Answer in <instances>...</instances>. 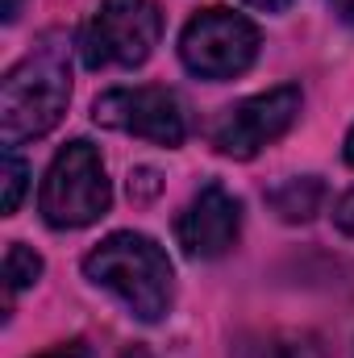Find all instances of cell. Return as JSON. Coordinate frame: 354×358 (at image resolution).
Masks as SVG:
<instances>
[{
	"label": "cell",
	"instance_id": "5",
	"mask_svg": "<svg viewBox=\"0 0 354 358\" xmlns=\"http://www.w3.org/2000/svg\"><path fill=\"white\" fill-rule=\"evenodd\" d=\"M179 59L200 80H234L259 59V25L234 8H200L179 34Z\"/></svg>",
	"mask_w": 354,
	"mask_h": 358
},
{
	"label": "cell",
	"instance_id": "8",
	"mask_svg": "<svg viewBox=\"0 0 354 358\" xmlns=\"http://www.w3.org/2000/svg\"><path fill=\"white\" fill-rule=\"evenodd\" d=\"M238 229H242V204L221 183L200 187L176 221V238L187 259H221L238 242Z\"/></svg>",
	"mask_w": 354,
	"mask_h": 358
},
{
	"label": "cell",
	"instance_id": "15",
	"mask_svg": "<svg viewBox=\"0 0 354 358\" xmlns=\"http://www.w3.org/2000/svg\"><path fill=\"white\" fill-rule=\"evenodd\" d=\"M250 8H259V13H283V8H292V0H246Z\"/></svg>",
	"mask_w": 354,
	"mask_h": 358
},
{
	"label": "cell",
	"instance_id": "16",
	"mask_svg": "<svg viewBox=\"0 0 354 358\" xmlns=\"http://www.w3.org/2000/svg\"><path fill=\"white\" fill-rule=\"evenodd\" d=\"M330 4H334V13H338L346 25H354V0H330Z\"/></svg>",
	"mask_w": 354,
	"mask_h": 358
},
{
	"label": "cell",
	"instance_id": "9",
	"mask_svg": "<svg viewBox=\"0 0 354 358\" xmlns=\"http://www.w3.org/2000/svg\"><path fill=\"white\" fill-rule=\"evenodd\" d=\"M321 200H325V183L317 176H296V179H283L279 187L267 192V204L275 208L279 221H313L321 213Z\"/></svg>",
	"mask_w": 354,
	"mask_h": 358
},
{
	"label": "cell",
	"instance_id": "6",
	"mask_svg": "<svg viewBox=\"0 0 354 358\" xmlns=\"http://www.w3.org/2000/svg\"><path fill=\"white\" fill-rule=\"evenodd\" d=\"M300 117V88L283 84V88L259 92L234 108L221 113V121L213 125V146L225 159H255L263 146L279 142Z\"/></svg>",
	"mask_w": 354,
	"mask_h": 358
},
{
	"label": "cell",
	"instance_id": "4",
	"mask_svg": "<svg viewBox=\"0 0 354 358\" xmlns=\"http://www.w3.org/2000/svg\"><path fill=\"white\" fill-rule=\"evenodd\" d=\"M163 38V17L155 0H100L80 29V59L92 71L142 67Z\"/></svg>",
	"mask_w": 354,
	"mask_h": 358
},
{
	"label": "cell",
	"instance_id": "18",
	"mask_svg": "<svg viewBox=\"0 0 354 358\" xmlns=\"http://www.w3.org/2000/svg\"><path fill=\"white\" fill-rule=\"evenodd\" d=\"M342 155H346V163L354 167V129L346 134V146H342Z\"/></svg>",
	"mask_w": 354,
	"mask_h": 358
},
{
	"label": "cell",
	"instance_id": "2",
	"mask_svg": "<svg viewBox=\"0 0 354 358\" xmlns=\"http://www.w3.org/2000/svg\"><path fill=\"white\" fill-rule=\"evenodd\" d=\"M84 275L96 287L113 292L129 308V317H138L146 325L163 321L171 308L176 271H171L167 250L146 234H134V229L108 234L84 259Z\"/></svg>",
	"mask_w": 354,
	"mask_h": 358
},
{
	"label": "cell",
	"instance_id": "12",
	"mask_svg": "<svg viewBox=\"0 0 354 358\" xmlns=\"http://www.w3.org/2000/svg\"><path fill=\"white\" fill-rule=\"evenodd\" d=\"M25 179H29V167H25L13 150H4V217L17 213V204H21V196H25Z\"/></svg>",
	"mask_w": 354,
	"mask_h": 358
},
{
	"label": "cell",
	"instance_id": "10",
	"mask_svg": "<svg viewBox=\"0 0 354 358\" xmlns=\"http://www.w3.org/2000/svg\"><path fill=\"white\" fill-rule=\"evenodd\" d=\"M234 358H330L317 334H259L242 338Z\"/></svg>",
	"mask_w": 354,
	"mask_h": 358
},
{
	"label": "cell",
	"instance_id": "17",
	"mask_svg": "<svg viewBox=\"0 0 354 358\" xmlns=\"http://www.w3.org/2000/svg\"><path fill=\"white\" fill-rule=\"evenodd\" d=\"M17 13H21V0H4V21H17Z\"/></svg>",
	"mask_w": 354,
	"mask_h": 358
},
{
	"label": "cell",
	"instance_id": "7",
	"mask_svg": "<svg viewBox=\"0 0 354 358\" xmlns=\"http://www.w3.org/2000/svg\"><path fill=\"white\" fill-rule=\"evenodd\" d=\"M92 121L104 129H117V134L146 138V142L167 146V150H176L187 134L179 96L171 88H113L96 96Z\"/></svg>",
	"mask_w": 354,
	"mask_h": 358
},
{
	"label": "cell",
	"instance_id": "14",
	"mask_svg": "<svg viewBox=\"0 0 354 358\" xmlns=\"http://www.w3.org/2000/svg\"><path fill=\"white\" fill-rule=\"evenodd\" d=\"M34 358H88V342L71 338V342H59V346H50V350H42V355H34Z\"/></svg>",
	"mask_w": 354,
	"mask_h": 358
},
{
	"label": "cell",
	"instance_id": "11",
	"mask_svg": "<svg viewBox=\"0 0 354 358\" xmlns=\"http://www.w3.org/2000/svg\"><path fill=\"white\" fill-rule=\"evenodd\" d=\"M38 279H42V255L29 250L25 242H13L8 255H4V292L17 296V292L34 287Z\"/></svg>",
	"mask_w": 354,
	"mask_h": 358
},
{
	"label": "cell",
	"instance_id": "1",
	"mask_svg": "<svg viewBox=\"0 0 354 358\" xmlns=\"http://www.w3.org/2000/svg\"><path fill=\"white\" fill-rule=\"evenodd\" d=\"M71 100V42L50 29L34 42V50L8 67L0 84V142L13 150L21 142L46 138Z\"/></svg>",
	"mask_w": 354,
	"mask_h": 358
},
{
	"label": "cell",
	"instance_id": "13",
	"mask_svg": "<svg viewBox=\"0 0 354 358\" xmlns=\"http://www.w3.org/2000/svg\"><path fill=\"white\" fill-rule=\"evenodd\" d=\"M334 225H338L346 238H354V192H346V196L334 204Z\"/></svg>",
	"mask_w": 354,
	"mask_h": 358
},
{
	"label": "cell",
	"instance_id": "3",
	"mask_svg": "<svg viewBox=\"0 0 354 358\" xmlns=\"http://www.w3.org/2000/svg\"><path fill=\"white\" fill-rule=\"evenodd\" d=\"M113 204V187L104 176V163H100V150L76 138L67 142L42 179V192H38V213L50 229H84L92 221H100Z\"/></svg>",
	"mask_w": 354,
	"mask_h": 358
}]
</instances>
